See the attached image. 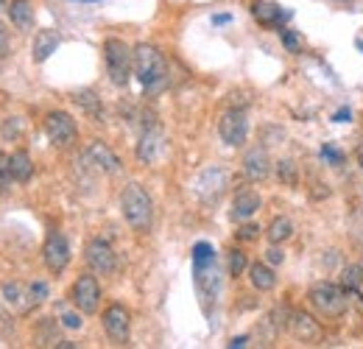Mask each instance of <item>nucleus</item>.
<instances>
[{"label": "nucleus", "instance_id": "1", "mask_svg": "<svg viewBox=\"0 0 363 349\" xmlns=\"http://www.w3.org/2000/svg\"><path fill=\"white\" fill-rule=\"evenodd\" d=\"M135 76L145 92H160L168 84V62L157 45L140 43L135 48Z\"/></svg>", "mask_w": 363, "mask_h": 349}, {"label": "nucleus", "instance_id": "36", "mask_svg": "<svg viewBox=\"0 0 363 349\" xmlns=\"http://www.w3.org/2000/svg\"><path fill=\"white\" fill-rule=\"evenodd\" d=\"M321 160H327V162H333V165H341V162H344V157H341L333 145H324V148H321Z\"/></svg>", "mask_w": 363, "mask_h": 349}, {"label": "nucleus", "instance_id": "38", "mask_svg": "<svg viewBox=\"0 0 363 349\" xmlns=\"http://www.w3.org/2000/svg\"><path fill=\"white\" fill-rule=\"evenodd\" d=\"M282 260H285V252L277 249V243H272V249L266 252V262H269V265H282Z\"/></svg>", "mask_w": 363, "mask_h": 349}, {"label": "nucleus", "instance_id": "6", "mask_svg": "<svg viewBox=\"0 0 363 349\" xmlns=\"http://www.w3.org/2000/svg\"><path fill=\"white\" fill-rule=\"evenodd\" d=\"M45 134L53 145L67 148V145H73V143H76V137H79V126H76L73 115H67V112L56 109V112H48L45 115Z\"/></svg>", "mask_w": 363, "mask_h": 349}, {"label": "nucleus", "instance_id": "9", "mask_svg": "<svg viewBox=\"0 0 363 349\" xmlns=\"http://www.w3.org/2000/svg\"><path fill=\"white\" fill-rule=\"evenodd\" d=\"M218 134H221V140H224L227 145H232V148L243 145L246 137H249V118H246V109H238V106L227 109V112L221 115V121H218Z\"/></svg>", "mask_w": 363, "mask_h": 349}, {"label": "nucleus", "instance_id": "8", "mask_svg": "<svg viewBox=\"0 0 363 349\" xmlns=\"http://www.w3.org/2000/svg\"><path fill=\"white\" fill-rule=\"evenodd\" d=\"M70 302L79 307L84 316H92L98 313V305H101V285L92 274H82L73 288H70Z\"/></svg>", "mask_w": 363, "mask_h": 349}, {"label": "nucleus", "instance_id": "31", "mask_svg": "<svg viewBox=\"0 0 363 349\" xmlns=\"http://www.w3.org/2000/svg\"><path fill=\"white\" fill-rule=\"evenodd\" d=\"M48 297H50L48 282H31V285H28V299H31V307L43 305Z\"/></svg>", "mask_w": 363, "mask_h": 349}, {"label": "nucleus", "instance_id": "22", "mask_svg": "<svg viewBox=\"0 0 363 349\" xmlns=\"http://www.w3.org/2000/svg\"><path fill=\"white\" fill-rule=\"evenodd\" d=\"M9 165H11L14 182H20V184H26V182L34 176V162H31L28 151H14V154L9 157Z\"/></svg>", "mask_w": 363, "mask_h": 349}, {"label": "nucleus", "instance_id": "41", "mask_svg": "<svg viewBox=\"0 0 363 349\" xmlns=\"http://www.w3.org/2000/svg\"><path fill=\"white\" fill-rule=\"evenodd\" d=\"M213 23H216V26H224V23H229V14H218V17H213Z\"/></svg>", "mask_w": 363, "mask_h": 349}, {"label": "nucleus", "instance_id": "3", "mask_svg": "<svg viewBox=\"0 0 363 349\" xmlns=\"http://www.w3.org/2000/svg\"><path fill=\"white\" fill-rule=\"evenodd\" d=\"M104 62H106V73H109V82L115 87H126L132 73H135V48L112 37L104 43Z\"/></svg>", "mask_w": 363, "mask_h": 349}, {"label": "nucleus", "instance_id": "17", "mask_svg": "<svg viewBox=\"0 0 363 349\" xmlns=\"http://www.w3.org/2000/svg\"><path fill=\"white\" fill-rule=\"evenodd\" d=\"M252 17H255L260 26H266V28H274V26H282V23L291 17V11H282L277 3L257 0V3L252 6Z\"/></svg>", "mask_w": 363, "mask_h": 349}, {"label": "nucleus", "instance_id": "15", "mask_svg": "<svg viewBox=\"0 0 363 349\" xmlns=\"http://www.w3.org/2000/svg\"><path fill=\"white\" fill-rule=\"evenodd\" d=\"M243 174H246L249 182L269 179V174H272V157H269L266 145H255V148L246 151V157H243Z\"/></svg>", "mask_w": 363, "mask_h": 349}, {"label": "nucleus", "instance_id": "13", "mask_svg": "<svg viewBox=\"0 0 363 349\" xmlns=\"http://www.w3.org/2000/svg\"><path fill=\"white\" fill-rule=\"evenodd\" d=\"M288 333H291L296 341H302V344H318L321 336H324V333H321V324H318L311 313H305V310H291Z\"/></svg>", "mask_w": 363, "mask_h": 349}, {"label": "nucleus", "instance_id": "34", "mask_svg": "<svg viewBox=\"0 0 363 349\" xmlns=\"http://www.w3.org/2000/svg\"><path fill=\"white\" fill-rule=\"evenodd\" d=\"M235 235H238V240H243V243H252V240H257V238H260V226H257V223H249V221H243V223H240V229H238Z\"/></svg>", "mask_w": 363, "mask_h": 349}, {"label": "nucleus", "instance_id": "37", "mask_svg": "<svg viewBox=\"0 0 363 349\" xmlns=\"http://www.w3.org/2000/svg\"><path fill=\"white\" fill-rule=\"evenodd\" d=\"M11 53V43H9V31H6V26L0 23V62L6 59Z\"/></svg>", "mask_w": 363, "mask_h": 349}, {"label": "nucleus", "instance_id": "45", "mask_svg": "<svg viewBox=\"0 0 363 349\" xmlns=\"http://www.w3.org/2000/svg\"><path fill=\"white\" fill-rule=\"evenodd\" d=\"M84 3H98V0H84Z\"/></svg>", "mask_w": 363, "mask_h": 349}, {"label": "nucleus", "instance_id": "40", "mask_svg": "<svg viewBox=\"0 0 363 349\" xmlns=\"http://www.w3.org/2000/svg\"><path fill=\"white\" fill-rule=\"evenodd\" d=\"M246 341H249L246 336H238V338H232V341H229V347H232V349H240V347H246Z\"/></svg>", "mask_w": 363, "mask_h": 349}, {"label": "nucleus", "instance_id": "24", "mask_svg": "<svg viewBox=\"0 0 363 349\" xmlns=\"http://www.w3.org/2000/svg\"><path fill=\"white\" fill-rule=\"evenodd\" d=\"M266 238L272 240V243H285V240H291L294 238V223H291V218H274L272 223H269V229H266Z\"/></svg>", "mask_w": 363, "mask_h": 349}, {"label": "nucleus", "instance_id": "2", "mask_svg": "<svg viewBox=\"0 0 363 349\" xmlns=\"http://www.w3.org/2000/svg\"><path fill=\"white\" fill-rule=\"evenodd\" d=\"M121 210H123V218L126 223L135 229L137 235H145L151 229V221H154V201L151 196L145 193L143 184L129 182L121 193Z\"/></svg>", "mask_w": 363, "mask_h": 349}, {"label": "nucleus", "instance_id": "39", "mask_svg": "<svg viewBox=\"0 0 363 349\" xmlns=\"http://www.w3.org/2000/svg\"><path fill=\"white\" fill-rule=\"evenodd\" d=\"M333 121H335V123H347V121H352V112L344 106V109H338V112L333 115Z\"/></svg>", "mask_w": 363, "mask_h": 349}, {"label": "nucleus", "instance_id": "16", "mask_svg": "<svg viewBox=\"0 0 363 349\" xmlns=\"http://www.w3.org/2000/svg\"><path fill=\"white\" fill-rule=\"evenodd\" d=\"M263 199L255 193V190H238L235 199H232V210H229V218L235 223H243V221L255 218V213L260 210Z\"/></svg>", "mask_w": 363, "mask_h": 349}, {"label": "nucleus", "instance_id": "27", "mask_svg": "<svg viewBox=\"0 0 363 349\" xmlns=\"http://www.w3.org/2000/svg\"><path fill=\"white\" fill-rule=\"evenodd\" d=\"M76 104H79L87 115H92L95 121H101V101H98V95H95L92 89H82V92H76Z\"/></svg>", "mask_w": 363, "mask_h": 349}, {"label": "nucleus", "instance_id": "29", "mask_svg": "<svg viewBox=\"0 0 363 349\" xmlns=\"http://www.w3.org/2000/svg\"><path fill=\"white\" fill-rule=\"evenodd\" d=\"M227 265H229V274H232V277H240L243 271H249V260H246V255H243L240 249H232V252H229Z\"/></svg>", "mask_w": 363, "mask_h": 349}, {"label": "nucleus", "instance_id": "20", "mask_svg": "<svg viewBox=\"0 0 363 349\" xmlns=\"http://www.w3.org/2000/svg\"><path fill=\"white\" fill-rule=\"evenodd\" d=\"M249 282L255 291H274L277 288V274L269 262H252L249 265Z\"/></svg>", "mask_w": 363, "mask_h": 349}, {"label": "nucleus", "instance_id": "23", "mask_svg": "<svg viewBox=\"0 0 363 349\" xmlns=\"http://www.w3.org/2000/svg\"><path fill=\"white\" fill-rule=\"evenodd\" d=\"M56 318L62 321V327H67V330H82L84 327V321H82V310L73 305H67V302H59L56 305Z\"/></svg>", "mask_w": 363, "mask_h": 349}, {"label": "nucleus", "instance_id": "43", "mask_svg": "<svg viewBox=\"0 0 363 349\" xmlns=\"http://www.w3.org/2000/svg\"><path fill=\"white\" fill-rule=\"evenodd\" d=\"M3 9H6V0H0V11H3Z\"/></svg>", "mask_w": 363, "mask_h": 349}, {"label": "nucleus", "instance_id": "12", "mask_svg": "<svg viewBox=\"0 0 363 349\" xmlns=\"http://www.w3.org/2000/svg\"><path fill=\"white\" fill-rule=\"evenodd\" d=\"M165 154V134L160 131V126H151V129H143L140 134V143H137V160L143 165H157Z\"/></svg>", "mask_w": 363, "mask_h": 349}, {"label": "nucleus", "instance_id": "4", "mask_svg": "<svg viewBox=\"0 0 363 349\" xmlns=\"http://www.w3.org/2000/svg\"><path fill=\"white\" fill-rule=\"evenodd\" d=\"M311 305L316 307L324 318H341L350 307V297H347V288L344 285H335V282H316L308 294Z\"/></svg>", "mask_w": 363, "mask_h": 349}, {"label": "nucleus", "instance_id": "28", "mask_svg": "<svg viewBox=\"0 0 363 349\" xmlns=\"http://www.w3.org/2000/svg\"><path fill=\"white\" fill-rule=\"evenodd\" d=\"M277 176H279V182L288 184V187H296V184H299V168H296L294 160H279V162H277Z\"/></svg>", "mask_w": 363, "mask_h": 349}, {"label": "nucleus", "instance_id": "7", "mask_svg": "<svg viewBox=\"0 0 363 349\" xmlns=\"http://www.w3.org/2000/svg\"><path fill=\"white\" fill-rule=\"evenodd\" d=\"M84 260H87L92 274H98V277H109L118 268V255H115V249L104 238H92L90 243H87Z\"/></svg>", "mask_w": 363, "mask_h": 349}, {"label": "nucleus", "instance_id": "25", "mask_svg": "<svg viewBox=\"0 0 363 349\" xmlns=\"http://www.w3.org/2000/svg\"><path fill=\"white\" fill-rule=\"evenodd\" d=\"M59 327L53 318H43L40 327H37V344L40 347H59Z\"/></svg>", "mask_w": 363, "mask_h": 349}, {"label": "nucleus", "instance_id": "14", "mask_svg": "<svg viewBox=\"0 0 363 349\" xmlns=\"http://www.w3.org/2000/svg\"><path fill=\"white\" fill-rule=\"evenodd\" d=\"M87 160L92 162L95 171H101V174H106V176L121 174V168H123V162L118 160V154H115L106 143H101V140H95V143L87 145Z\"/></svg>", "mask_w": 363, "mask_h": 349}, {"label": "nucleus", "instance_id": "32", "mask_svg": "<svg viewBox=\"0 0 363 349\" xmlns=\"http://www.w3.org/2000/svg\"><path fill=\"white\" fill-rule=\"evenodd\" d=\"M14 176H11V165H9V154L0 151V193H6L11 187Z\"/></svg>", "mask_w": 363, "mask_h": 349}, {"label": "nucleus", "instance_id": "19", "mask_svg": "<svg viewBox=\"0 0 363 349\" xmlns=\"http://www.w3.org/2000/svg\"><path fill=\"white\" fill-rule=\"evenodd\" d=\"M0 294H3V299H6V305L14 307L17 313H26V310H31V299H28V285H23V282H3L0 285Z\"/></svg>", "mask_w": 363, "mask_h": 349}, {"label": "nucleus", "instance_id": "42", "mask_svg": "<svg viewBox=\"0 0 363 349\" xmlns=\"http://www.w3.org/2000/svg\"><path fill=\"white\" fill-rule=\"evenodd\" d=\"M355 157H358V165L363 168V143L358 145V151H355Z\"/></svg>", "mask_w": 363, "mask_h": 349}, {"label": "nucleus", "instance_id": "33", "mask_svg": "<svg viewBox=\"0 0 363 349\" xmlns=\"http://www.w3.org/2000/svg\"><path fill=\"white\" fill-rule=\"evenodd\" d=\"M279 37H282V45H285V50H288V53H299V50H302V40H299V34H296V31L282 28V31H279Z\"/></svg>", "mask_w": 363, "mask_h": 349}, {"label": "nucleus", "instance_id": "44", "mask_svg": "<svg viewBox=\"0 0 363 349\" xmlns=\"http://www.w3.org/2000/svg\"><path fill=\"white\" fill-rule=\"evenodd\" d=\"M358 48H361V50H363V43H361V40H358Z\"/></svg>", "mask_w": 363, "mask_h": 349}, {"label": "nucleus", "instance_id": "5", "mask_svg": "<svg viewBox=\"0 0 363 349\" xmlns=\"http://www.w3.org/2000/svg\"><path fill=\"white\" fill-rule=\"evenodd\" d=\"M227 187H229V174H227V168H221V165L204 168L201 174L196 176V182H193V193H196L204 204L218 201Z\"/></svg>", "mask_w": 363, "mask_h": 349}, {"label": "nucleus", "instance_id": "35", "mask_svg": "<svg viewBox=\"0 0 363 349\" xmlns=\"http://www.w3.org/2000/svg\"><path fill=\"white\" fill-rule=\"evenodd\" d=\"M213 257H216V252H213L210 243H196L193 246V262H204V260H213Z\"/></svg>", "mask_w": 363, "mask_h": 349}, {"label": "nucleus", "instance_id": "11", "mask_svg": "<svg viewBox=\"0 0 363 349\" xmlns=\"http://www.w3.org/2000/svg\"><path fill=\"white\" fill-rule=\"evenodd\" d=\"M43 262L50 274H62L70 265V243L62 232H50L43 246Z\"/></svg>", "mask_w": 363, "mask_h": 349}, {"label": "nucleus", "instance_id": "21", "mask_svg": "<svg viewBox=\"0 0 363 349\" xmlns=\"http://www.w3.org/2000/svg\"><path fill=\"white\" fill-rule=\"evenodd\" d=\"M59 43H62V40H59V34H56V31H50V28L37 31V37H34V62H37V65L48 62V59L56 53Z\"/></svg>", "mask_w": 363, "mask_h": 349}, {"label": "nucleus", "instance_id": "10", "mask_svg": "<svg viewBox=\"0 0 363 349\" xmlns=\"http://www.w3.org/2000/svg\"><path fill=\"white\" fill-rule=\"evenodd\" d=\"M104 321V333L109 336L112 344H126L129 333H132V316L123 305H109L101 316Z\"/></svg>", "mask_w": 363, "mask_h": 349}, {"label": "nucleus", "instance_id": "26", "mask_svg": "<svg viewBox=\"0 0 363 349\" xmlns=\"http://www.w3.org/2000/svg\"><path fill=\"white\" fill-rule=\"evenodd\" d=\"M341 285L350 291V294H358L363 285V265L361 262H352L341 271Z\"/></svg>", "mask_w": 363, "mask_h": 349}, {"label": "nucleus", "instance_id": "18", "mask_svg": "<svg viewBox=\"0 0 363 349\" xmlns=\"http://www.w3.org/2000/svg\"><path fill=\"white\" fill-rule=\"evenodd\" d=\"M9 20H11V26L17 31L28 34L34 28V6H31V0H11L9 3Z\"/></svg>", "mask_w": 363, "mask_h": 349}, {"label": "nucleus", "instance_id": "30", "mask_svg": "<svg viewBox=\"0 0 363 349\" xmlns=\"http://www.w3.org/2000/svg\"><path fill=\"white\" fill-rule=\"evenodd\" d=\"M0 134H3V140H20V134H23V118H6L3 126H0Z\"/></svg>", "mask_w": 363, "mask_h": 349}]
</instances>
